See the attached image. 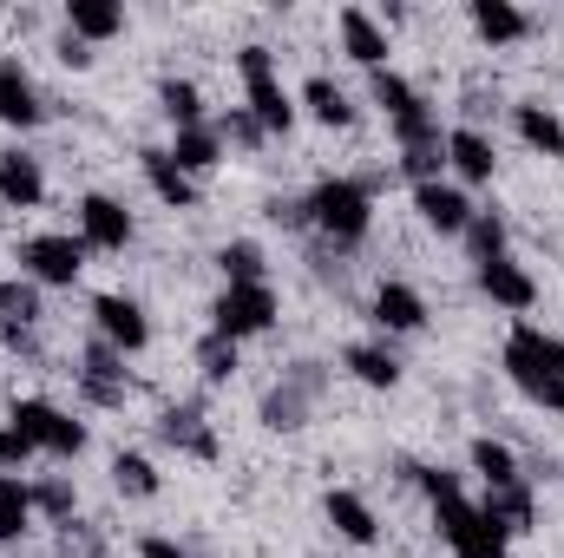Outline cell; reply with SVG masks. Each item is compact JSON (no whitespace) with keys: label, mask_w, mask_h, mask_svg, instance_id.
I'll return each mask as SVG.
<instances>
[{"label":"cell","mask_w":564,"mask_h":558,"mask_svg":"<svg viewBox=\"0 0 564 558\" xmlns=\"http://www.w3.org/2000/svg\"><path fill=\"white\" fill-rule=\"evenodd\" d=\"M414 480H421L426 506H433V519H440V539H446V552H453V558H506V552H512V539L499 533V519H492L479 500H466L459 473L414 466Z\"/></svg>","instance_id":"obj_1"},{"label":"cell","mask_w":564,"mask_h":558,"mask_svg":"<svg viewBox=\"0 0 564 558\" xmlns=\"http://www.w3.org/2000/svg\"><path fill=\"white\" fill-rule=\"evenodd\" d=\"M506 375H512V388L532 401V408H545V415H564V335L552 329H539V322H512V335H506Z\"/></svg>","instance_id":"obj_2"},{"label":"cell","mask_w":564,"mask_h":558,"mask_svg":"<svg viewBox=\"0 0 564 558\" xmlns=\"http://www.w3.org/2000/svg\"><path fill=\"white\" fill-rule=\"evenodd\" d=\"M302 217L328 237V244H361L375 224V184L368 178H322L302 197Z\"/></svg>","instance_id":"obj_3"},{"label":"cell","mask_w":564,"mask_h":558,"mask_svg":"<svg viewBox=\"0 0 564 558\" xmlns=\"http://www.w3.org/2000/svg\"><path fill=\"white\" fill-rule=\"evenodd\" d=\"M237 73H243V112H250L270 139H282V132L295 126V99L282 93L270 46H243V53H237Z\"/></svg>","instance_id":"obj_4"},{"label":"cell","mask_w":564,"mask_h":558,"mask_svg":"<svg viewBox=\"0 0 564 558\" xmlns=\"http://www.w3.org/2000/svg\"><path fill=\"white\" fill-rule=\"evenodd\" d=\"M368 93H375V106L394 119V139L401 151H414V144H440V119L426 112V99L388 66V73H368Z\"/></svg>","instance_id":"obj_5"},{"label":"cell","mask_w":564,"mask_h":558,"mask_svg":"<svg viewBox=\"0 0 564 558\" xmlns=\"http://www.w3.org/2000/svg\"><path fill=\"white\" fill-rule=\"evenodd\" d=\"M210 329L230 342H250L263 329H276V289L270 282H224V296L210 302Z\"/></svg>","instance_id":"obj_6"},{"label":"cell","mask_w":564,"mask_h":558,"mask_svg":"<svg viewBox=\"0 0 564 558\" xmlns=\"http://www.w3.org/2000/svg\"><path fill=\"white\" fill-rule=\"evenodd\" d=\"M86 270V244L73 230H40L20 244V277L40 282V289H73Z\"/></svg>","instance_id":"obj_7"},{"label":"cell","mask_w":564,"mask_h":558,"mask_svg":"<svg viewBox=\"0 0 564 558\" xmlns=\"http://www.w3.org/2000/svg\"><path fill=\"white\" fill-rule=\"evenodd\" d=\"M13 427L40 447V453H53V460H79L86 453V427L66 415V408H53V401H40V395H26V401H13Z\"/></svg>","instance_id":"obj_8"},{"label":"cell","mask_w":564,"mask_h":558,"mask_svg":"<svg viewBox=\"0 0 564 558\" xmlns=\"http://www.w3.org/2000/svg\"><path fill=\"white\" fill-rule=\"evenodd\" d=\"M79 244L119 257V250L132 244V211H126L119 197H106V191H86V197H79Z\"/></svg>","instance_id":"obj_9"},{"label":"cell","mask_w":564,"mask_h":558,"mask_svg":"<svg viewBox=\"0 0 564 558\" xmlns=\"http://www.w3.org/2000/svg\"><path fill=\"white\" fill-rule=\"evenodd\" d=\"M93 322H99V342L119 348V355H139L144 342H151V315H144L132 296H119V289L93 296Z\"/></svg>","instance_id":"obj_10"},{"label":"cell","mask_w":564,"mask_h":558,"mask_svg":"<svg viewBox=\"0 0 564 558\" xmlns=\"http://www.w3.org/2000/svg\"><path fill=\"white\" fill-rule=\"evenodd\" d=\"M79 395H86L93 408H126V395H132L126 355H119V348H106V342H93V348L79 355Z\"/></svg>","instance_id":"obj_11"},{"label":"cell","mask_w":564,"mask_h":558,"mask_svg":"<svg viewBox=\"0 0 564 558\" xmlns=\"http://www.w3.org/2000/svg\"><path fill=\"white\" fill-rule=\"evenodd\" d=\"M315 395H322V368L315 362H302L282 388L263 395V427H276V433H295V427H308V408H315Z\"/></svg>","instance_id":"obj_12"},{"label":"cell","mask_w":564,"mask_h":558,"mask_svg":"<svg viewBox=\"0 0 564 558\" xmlns=\"http://www.w3.org/2000/svg\"><path fill=\"white\" fill-rule=\"evenodd\" d=\"M414 211H421L426 230H440V237H466V224H473V197L459 184H446V178L414 184Z\"/></svg>","instance_id":"obj_13"},{"label":"cell","mask_w":564,"mask_h":558,"mask_svg":"<svg viewBox=\"0 0 564 558\" xmlns=\"http://www.w3.org/2000/svg\"><path fill=\"white\" fill-rule=\"evenodd\" d=\"M139 164H144V184H151V197H164L171 211H197V197H204V191H197V178H191V171H184V164H177L164 144H144Z\"/></svg>","instance_id":"obj_14"},{"label":"cell","mask_w":564,"mask_h":558,"mask_svg":"<svg viewBox=\"0 0 564 558\" xmlns=\"http://www.w3.org/2000/svg\"><path fill=\"white\" fill-rule=\"evenodd\" d=\"M473 277H479V296H492L499 309H512V315H525L532 302H539V282L525 264H512V257H492V264H473Z\"/></svg>","instance_id":"obj_15"},{"label":"cell","mask_w":564,"mask_h":558,"mask_svg":"<svg viewBox=\"0 0 564 558\" xmlns=\"http://www.w3.org/2000/svg\"><path fill=\"white\" fill-rule=\"evenodd\" d=\"M40 197H46V171H40V158L20 151V144H7V151H0V204H7V211H33Z\"/></svg>","instance_id":"obj_16"},{"label":"cell","mask_w":564,"mask_h":558,"mask_svg":"<svg viewBox=\"0 0 564 558\" xmlns=\"http://www.w3.org/2000/svg\"><path fill=\"white\" fill-rule=\"evenodd\" d=\"M40 119H46V106H40V93H33V79H26V66H20V60H0V126L33 132Z\"/></svg>","instance_id":"obj_17"},{"label":"cell","mask_w":564,"mask_h":558,"mask_svg":"<svg viewBox=\"0 0 564 558\" xmlns=\"http://www.w3.org/2000/svg\"><path fill=\"white\" fill-rule=\"evenodd\" d=\"M375 322H381V335H414V329H426V296L414 282H381L375 289Z\"/></svg>","instance_id":"obj_18"},{"label":"cell","mask_w":564,"mask_h":558,"mask_svg":"<svg viewBox=\"0 0 564 558\" xmlns=\"http://www.w3.org/2000/svg\"><path fill=\"white\" fill-rule=\"evenodd\" d=\"M341 46H348V60H355V66H368V73H388V26H381L375 13H361V7H341Z\"/></svg>","instance_id":"obj_19"},{"label":"cell","mask_w":564,"mask_h":558,"mask_svg":"<svg viewBox=\"0 0 564 558\" xmlns=\"http://www.w3.org/2000/svg\"><path fill=\"white\" fill-rule=\"evenodd\" d=\"M446 164L459 171V184H492L499 151H492V139H486L479 126H453V132H446Z\"/></svg>","instance_id":"obj_20"},{"label":"cell","mask_w":564,"mask_h":558,"mask_svg":"<svg viewBox=\"0 0 564 558\" xmlns=\"http://www.w3.org/2000/svg\"><path fill=\"white\" fill-rule=\"evenodd\" d=\"M466 20H473V33H479L486 46H512V40H525V33H532V13H525V7H512V0H473V7H466Z\"/></svg>","instance_id":"obj_21"},{"label":"cell","mask_w":564,"mask_h":558,"mask_svg":"<svg viewBox=\"0 0 564 558\" xmlns=\"http://www.w3.org/2000/svg\"><path fill=\"white\" fill-rule=\"evenodd\" d=\"M66 33L99 46V40H119L126 33V7L119 0H66Z\"/></svg>","instance_id":"obj_22"},{"label":"cell","mask_w":564,"mask_h":558,"mask_svg":"<svg viewBox=\"0 0 564 558\" xmlns=\"http://www.w3.org/2000/svg\"><path fill=\"white\" fill-rule=\"evenodd\" d=\"M158 440L177 447V453H191V460H217V433H210L204 408H171V415L158 420Z\"/></svg>","instance_id":"obj_23"},{"label":"cell","mask_w":564,"mask_h":558,"mask_svg":"<svg viewBox=\"0 0 564 558\" xmlns=\"http://www.w3.org/2000/svg\"><path fill=\"white\" fill-rule=\"evenodd\" d=\"M322 513H328V526H335L348 546H375V533H381V526H375V506H368L361 493H348V486H335V493L322 500Z\"/></svg>","instance_id":"obj_24"},{"label":"cell","mask_w":564,"mask_h":558,"mask_svg":"<svg viewBox=\"0 0 564 558\" xmlns=\"http://www.w3.org/2000/svg\"><path fill=\"white\" fill-rule=\"evenodd\" d=\"M302 112H308L315 126H328V132L355 126V106H348V93H341L328 73H308V79H302Z\"/></svg>","instance_id":"obj_25"},{"label":"cell","mask_w":564,"mask_h":558,"mask_svg":"<svg viewBox=\"0 0 564 558\" xmlns=\"http://www.w3.org/2000/svg\"><path fill=\"white\" fill-rule=\"evenodd\" d=\"M341 362H348V375H355L361 388H401V355H394L388 342H355Z\"/></svg>","instance_id":"obj_26"},{"label":"cell","mask_w":564,"mask_h":558,"mask_svg":"<svg viewBox=\"0 0 564 558\" xmlns=\"http://www.w3.org/2000/svg\"><path fill=\"white\" fill-rule=\"evenodd\" d=\"M479 506L499 519V533H506V539L532 533V480H512V486H486V500H479Z\"/></svg>","instance_id":"obj_27"},{"label":"cell","mask_w":564,"mask_h":558,"mask_svg":"<svg viewBox=\"0 0 564 558\" xmlns=\"http://www.w3.org/2000/svg\"><path fill=\"white\" fill-rule=\"evenodd\" d=\"M171 158H177L191 178H210V171L224 164V132H217V126H184V132L171 139Z\"/></svg>","instance_id":"obj_28"},{"label":"cell","mask_w":564,"mask_h":558,"mask_svg":"<svg viewBox=\"0 0 564 558\" xmlns=\"http://www.w3.org/2000/svg\"><path fill=\"white\" fill-rule=\"evenodd\" d=\"M512 126H519V139L532 144L539 158H564V119L552 112V106H512Z\"/></svg>","instance_id":"obj_29"},{"label":"cell","mask_w":564,"mask_h":558,"mask_svg":"<svg viewBox=\"0 0 564 558\" xmlns=\"http://www.w3.org/2000/svg\"><path fill=\"white\" fill-rule=\"evenodd\" d=\"M33 533V486L20 473H0V546Z\"/></svg>","instance_id":"obj_30"},{"label":"cell","mask_w":564,"mask_h":558,"mask_svg":"<svg viewBox=\"0 0 564 558\" xmlns=\"http://www.w3.org/2000/svg\"><path fill=\"white\" fill-rule=\"evenodd\" d=\"M473 473H479L486 486H512V480H525V473H519V453H512L506 440H492V433L473 440Z\"/></svg>","instance_id":"obj_31"},{"label":"cell","mask_w":564,"mask_h":558,"mask_svg":"<svg viewBox=\"0 0 564 558\" xmlns=\"http://www.w3.org/2000/svg\"><path fill=\"white\" fill-rule=\"evenodd\" d=\"M158 106H164V119L184 132V126H204V93L191 86V79H164L158 86Z\"/></svg>","instance_id":"obj_32"},{"label":"cell","mask_w":564,"mask_h":558,"mask_svg":"<svg viewBox=\"0 0 564 558\" xmlns=\"http://www.w3.org/2000/svg\"><path fill=\"white\" fill-rule=\"evenodd\" d=\"M217 264H224V282H270V264H263V244H250V237L224 244V250H217Z\"/></svg>","instance_id":"obj_33"},{"label":"cell","mask_w":564,"mask_h":558,"mask_svg":"<svg viewBox=\"0 0 564 558\" xmlns=\"http://www.w3.org/2000/svg\"><path fill=\"white\" fill-rule=\"evenodd\" d=\"M112 486H119L126 500H158V466H151L144 453H119V460H112Z\"/></svg>","instance_id":"obj_34"},{"label":"cell","mask_w":564,"mask_h":558,"mask_svg":"<svg viewBox=\"0 0 564 558\" xmlns=\"http://www.w3.org/2000/svg\"><path fill=\"white\" fill-rule=\"evenodd\" d=\"M0 322H13V329H33V322H40V282H26V277L0 282Z\"/></svg>","instance_id":"obj_35"},{"label":"cell","mask_w":564,"mask_h":558,"mask_svg":"<svg viewBox=\"0 0 564 558\" xmlns=\"http://www.w3.org/2000/svg\"><path fill=\"white\" fill-rule=\"evenodd\" d=\"M197 368H204V382H210V388H224V382L237 375V342L210 329V335L197 342Z\"/></svg>","instance_id":"obj_36"},{"label":"cell","mask_w":564,"mask_h":558,"mask_svg":"<svg viewBox=\"0 0 564 558\" xmlns=\"http://www.w3.org/2000/svg\"><path fill=\"white\" fill-rule=\"evenodd\" d=\"M466 244H473V264H492V257H506V224H499V211H473V224H466Z\"/></svg>","instance_id":"obj_37"},{"label":"cell","mask_w":564,"mask_h":558,"mask_svg":"<svg viewBox=\"0 0 564 558\" xmlns=\"http://www.w3.org/2000/svg\"><path fill=\"white\" fill-rule=\"evenodd\" d=\"M33 513H46V519H59V526H73V513H79V493L53 473V480H40L33 486Z\"/></svg>","instance_id":"obj_38"},{"label":"cell","mask_w":564,"mask_h":558,"mask_svg":"<svg viewBox=\"0 0 564 558\" xmlns=\"http://www.w3.org/2000/svg\"><path fill=\"white\" fill-rule=\"evenodd\" d=\"M33 453H40V447H33V440H26V433L13 427V420H0V473H20V466H26Z\"/></svg>","instance_id":"obj_39"},{"label":"cell","mask_w":564,"mask_h":558,"mask_svg":"<svg viewBox=\"0 0 564 558\" xmlns=\"http://www.w3.org/2000/svg\"><path fill=\"white\" fill-rule=\"evenodd\" d=\"M217 132H224V144H243V151H257V144L270 139V132H263V126H257V119H250L243 106H237V112H230V119H224Z\"/></svg>","instance_id":"obj_40"},{"label":"cell","mask_w":564,"mask_h":558,"mask_svg":"<svg viewBox=\"0 0 564 558\" xmlns=\"http://www.w3.org/2000/svg\"><path fill=\"white\" fill-rule=\"evenodd\" d=\"M59 66L86 73V66H93V46H86V40H73V33H59Z\"/></svg>","instance_id":"obj_41"},{"label":"cell","mask_w":564,"mask_h":558,"mask_svg":"<svg viewBox=\"0 0 564 558\" xmlns=\"http://www.w3.org/2000/svg\"><path fill=\"white\" fill-rule=\"evenodd\" d=\"M139 558H184V546H177V539H158V533H144V539H139Z\"/></svg>","instance_id":"obj_42"}]
</instances>
